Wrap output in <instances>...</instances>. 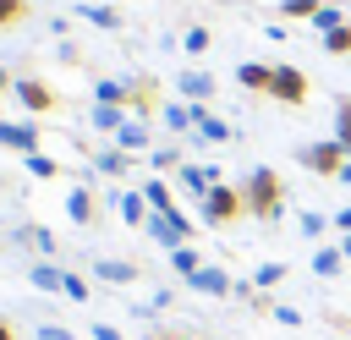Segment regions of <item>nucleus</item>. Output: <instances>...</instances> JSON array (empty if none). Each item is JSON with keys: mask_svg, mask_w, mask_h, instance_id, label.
Segmentation results:
<instances>
[{"mask_svg": "<svg viewBox=\"0 0 351 340\" xmlns=\"http://www.w3.org/2000/svg\"><path fill=\"white\" fill-rule=\"evenodd\" d=\"M208 214H214V219H230V214H241V197H236V192H214V197H208Z\"/></svg>", "mask_w": 351, "mask_h": 340, "instance_id": "nucleus-4", "label": "nucleus"}, {"mask_svg": "<svg viewBox=\"0 0 351 340\" xmlns=\"http://www.w3.org/2000/svg\"><path fill=\"white\" fill-rule=\"evenodd\" d=\"M22 104H27V110H55V93L38 88V82H22Z\"/></svg>", "mask_w": 351, "mask_h": 340, "instance_id": "nucleus-3", "label": "nucleus"}, {"mask_svg": "<svg viewBox=\"0 0 351 340\" xmlns=\"http://www.w3.org/2000/svg\"><path fill=\"white\" fill-rule=\"evenodd\" d=\"M241 82H247V88H269V93H280L285 104L307 99V82H302L296 71H258V66H247V71H241Z\"/></svg>", "mask_w": 351, "mask_h": 340, "instance_id": "nucleus-1", "label": "nucleus"}, {"mask_svg": "<svg viewBox=\"0 0 351 340\" xmlns=\"http://www.w3.org/2000/svg\"><path fill=\"white\" fill-rule=\"evenodd\" d=\"M22 16H27V0H0V27H11Z\"/></svg>", "mask_w": 351, "mask_h": 340, "instance_id": "nucleus-5", "label": "nucleus"}, {"mask_svg": "<svg viewBox=\"0 0 351 340\" xmlns=\"http://www.w3.org/2000/svg\"><path fill=\"white\" fill-rule=\"evenodd\" d=\"M247 203H252L258 214H274V208H280V175H269V170L252 175V181H247Z\"/></svg>", "mask_w": 351, "mask_h": 340, "instance_id": "nucleus-2", "label": "nucleus"}, {"mask_svg": "<svg viewBox=\"0 0 351 340\" xmlns=\"http://www.w3.org/2000/svg\"><path fill=\"white\" fill-rule=\"evenodd\" d=\"M329 49H351V27H335L329 33Z\"/></svg>", "mask_w": 351, "mask_h": 340, "instance_id": "nucleus-7", "label": "nucleus"}, {"mask_svg": "<svg viewBox=\"0 0 351 340\" xmlns=\"http://www.w3.org/2000/svg\"><path fill=\"white\" fill-rule=\"evenodd\" d=\"M0 340H16V335H11V329H5V324H0Z\"/></svg>", "mask_w": 351, "mask_h": 340, "instance_id": "nucleus-8", "label": "nucleus"}, {"mask_svg": "<svg viewBox=\"0 0 351 340\" xmlns=\"http://www.w3.org/2000/svg\"><path fill=\"white\" fill-rule=\"evenodd\" d=\"M313 165H318V170H335V165H340V148H324V154H313Z\"/></svg>", "mask_w": 351, "mask_h": 340, "instance_id": "nucleus-6", "label": "nucleus"}]
</instances>
